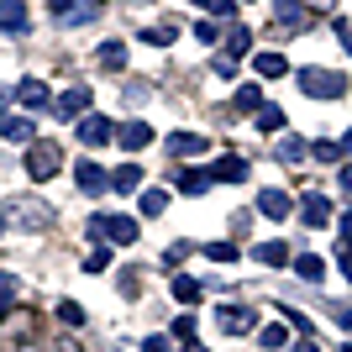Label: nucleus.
<instances>
[{
  "instance_id": "obj_1",
  "label": "nucleus",
  "mask_w": 352,
  "mask_h": 352,
  "mask_svg": "<svg viewBox=\"0 0 352 352\" xmlns=\"http://www.w3.org/2000/svg\"><path fill=\"white\" fill-rule=\"evenodd\" d=\"M300 89L310 100H342L347 95V74H331V69H305L300 74Z\"/></svg>"
},
{
  "instance_id": "obj_2",
  "label": "nucleus",
  "mask_w": 352,
  "mask_h": 352,
  "mask_svg": "<svg viewBox=\"0 0 352 352\" xmlns=\"http://www.w3.org/2000/svg\"><path fill=\"white\" fill-rule=\"evenodd\" d=\"M89 232H95V242H116V248H126V242H137V221L132 216H95V221H89Z\"/></svg>"
},
{
  "instance_id": "obj_3",
  "label": "nucleus",
  "mask_w": 352,
  "mask_h": 352,
  "mask_svg": "<svg viewBox=\"0 0 352 352\" xmlns=\"http://www.w3.org/2000/svg\"><path fill=\"white\" fill-rule=\"evenodd\" d=\"M58 168H63V147L58 142H37L27 153V174L32 179H47V174H58Z\"/></svg>"
},
{
  "instance_id": "obj_4",
  "label": "nucleus",
  "mask_w": 352,
  "mask_h": 352,
  "mask_svg": "<svg viewBox=\"0 0 352 352\" xmlns=\"http://www.w3.org/2000/svg\"><path fill=\"white\" fill-rule=\"evenodd\" d=\"M74 179H79V190H85V195L111 190V174H105V168H100L95 158H85V163H79V168H74Z\"/></svg>"
},
{
  "instance_id": "obj_5",
  "label": "nucleus",
  "mask_w": 352,
  "mask_h": 352,
  "mask_svg": "<svg viewBox=\"0 0 352 352\" xmlns=\"http://www.w3.org/2000/svg\"><path fill=\"white\" fill-rule=\"evenodd\" d=\"M111 137H116V126H111L105 116H85V121H79V142H85V147H105Z\"/></svg>"
},
{
  "instance_id": "obj_6",
  "label": "nucleus",
  "mask_w": 352,
  "mask_h": 352,
  "mask_svg": "<svg viewBox=\"0 0 352 352\" xmlns=\"http://www.w3.org/2000/svg\"><path fill=\"white\" fill-rule=\"evenodd\" d=\"M252 326H258V316H252L248 305H226L221 310V331H226V337H242V331H252Z\"/></svg>"
},
{
  "instance_id": "obj_7",
  "label": "nucleus",
  "mask_w": 352,
  "mask_h": 352,
  "mask_svg": "<svg viewBox=\"0 0 352 352\" xmlns=\"http://www.w3.org/2000/svg\"><path fill=\"white\" fill-rule=\"evenodd\" d=\"M116 142L126 147V153H142V147L153 142V126H147V121H126V126H116Z\"/></svg>"
},
{
  "instance_id": "obj_8",
  "label": "nucleus",
  "mask_w": 352,
  "mask_h": 352,
  "mask_svg": "<svg viewBox=\"0 0 352 352\" xmlns=\"http://www.w3.org/2000/svg\"><path fill=\"white\" fill-rule=\"evenodd\" d=\"M16 100L32 105V111H43V105H53V89H47L43 79H21V85H16Z\"/></svg>"
},
{
  "instance_id": "obj_9",
  "label": "nucleus",
  "mask_w": 352,
  "mask_h": 352,
  "mask_svg": "<svg viewBox=\"0 0 352 352\" xmlns=\"http://www.w3.org/2000/svg\"><path fill=\"white\" fill-rule=\"evenodd\" d=\"M168 153H174V158H200V153H206V137L200 132H174L168 137Z\"/></svg>"
},
{
  "instance_id": "obj_10",
  "label": "nucleus",
  "mask_w": 352,
  "mask_h": 352,
  "mask_svg": "<svg viewBox=\"0 0 352 352\" xmlns=\"http://www.w3.org/2000/svg\"><path fill=\"white\" fill-rule=\"evenodd\" d=\"M300 216H305V226H326V221H331L326 195H305V200H300Z\"/></svg>"
},
{
  "instance_id": "obj_11",
  "label": "nucleus",
  "mask_w": 352,
  "mask_h": 352,
  "mask_svg": "<svg viewBox=\"0 0 352 352\" xmlns=\"http://www.w3.org/2000/svg\"><path fill=\"white\" fill-rule=\"evenodd\" d=\"M95 63H100L105 74H121V69H126V47H121V43H100V47H95Z\"/></svg>"
},
{
  "instance_id": "obj_12",
  "label": "nucleus",
  "mask_w": 352,
  "mask_h": 352,
  "mask_svg": "<svg viewBox=\"0 0 352 352\" xmlns=\"http://www.w3.org/2000/svg\"><path fill=\"white\" fill-rule=\"evenodd\" d=\"M0 137H6V142H32L37 126H32L27 116H6V121H0Z\"/></svg>"
},
{
  "instance_id": "obj_13",
  "label": "nucleus",
  "mask_w": 352,
  "mask_h": 352,
  "mask_svg": "<svg viewBox=\"0 0 352 352\" xmlns=\"http://www.w3.org/2000/svg\"><path fill=\"white\" fill-rule=\"evenodd\" d=\"M258 210L274 216V221H284V216H289V195H284V190H263V195H258Z\"/></svg>"
},
{
  "instance_id": "obj_14",
  "label": "nucleus",
  "mask_w": 352,
  "mask_h": 352,
  "mask_svg": "<svg viewBox=\"0 0 352 352\" xmlns=\"http://www.w3.org/2000/svg\"><path fill=\"white\" fill-rule=\"evenodd\" d=\"M0 27L6 32H27V6H21V0H0Z\"/></svg>"
},
{
  "instance_id": "obj_15",
  "label": "nucleus",
  "mask_w": 352,
  "mask_h": 352,
  "mask_svg": "<svg viewBox=\"0 0 352 352\" xmlns=\"http://www.w3.org/2000/svg\"><path fill=\"white\" fill-rule=\"evenodd\" d=\"M111 190H121V195L142 190V168H137V163H126V168H116V174H111Z\"/></svg>"
},
{
  "instance_id": "obj_16",
  "label": "nucleus",
  "mask_w": 352,
  "mask_h": 352,
  "mask_svg": "<svg viewBox=\"0 0 352 352\" xmlns=\"http://www.w3.org/2000/svg\"><path fill=\"white\" fill-rule=\"evenodd\" d=\"M89 111V89H69V95H58V116H85Z\"/></svg>"
},
{
  "instance_id": "obj_17",
  "label": "nucleus",
  "mask_w": 352,
  "mask_h": 352,
  "mask_svg": "<svg viewBox=\"0 0 352 352\" xmlns=\"http://www.w3.org/2000/svg\"><path fill=\"white\" fill-rule=\"evenodd\" d=\"M252 63H258V74H263V79H284V74H289V63H284L279 53H258Z\"/></svg>"
},
{
  "instance_id": "obj_18",
  "label": "nucleus",
  "mask_w": 352,
  "mask_h": 352,
  "mask_svg": "<svg viewBox=\"0 0 352 352\" xmlns=\"http://www.w3.org/2000/svg\"><path fill=\"white\" fill-rule=\"evenodd\" d=\"M294 274H300V279H310V284H321L326 263H321V258H316V252H305V258H294Z\"/></svg>"
},
{
  "instance_id": "obj_19",
  "label": "nucleus",
  "mask_w": 352,
  "mask_h": 352,
  "mask_svg": "<svg viewBox=\"0 0 352 352\" xmlns=\"http://www.w3.org/2000/svg\"><path fill=\"white\" fill-rule=\"evenodd\" d=\"M252 258H258V263H268V268H279V263H289V248H284V242H263Z\"/></svg>"
},
{
  "instance_id": "obj_20",
  "label": "nucleus",
  "mask_w": 352,
  "mask_h": 352,
  "mask_svg": "<svg viewBox=\"0 0 352 352\" xmlns=\"http://www.w3.org/2000/svg\"><path fill=\"white\" fill-rule=\"evenodd\" d=\"M210 179H221V184H226V179H248V163L242 158H221L216 168H210Z\"/></svg>"
},
{
  "instance_id": "obj_21",
  "label": "nucleus",
  "mask_w": 352,
  "mask_h": 352,
  "mask_svg": "<svg viewBox=\"0 0 352 352\" xmlns=\"http://www.w3.org/2000/svg\"><path fill=\"white\" fill-rule=\"evenodd\" d=\"M179 190H184V195H206V190H210V174H200V168H184V174H179Z\"/></svg>"
},
{
  "instance_id": "obj_22",
  "label": "nucleus",
  "mask_w": 352,
  "mask_h": 352,
  "mask_svg": "<svg viewBox=\"0 0 352 352\" xmlns=\"http://www.w3.org/2000/svg\"><path fill=\"white\" fill-rule=\"evenodd\" d=\"M236 111H242V116H248V111H252V116L263 111V95H258V85H242V89H236Z\"/></svg>"
},
{
  "instance_id": "obj_23",
  "label": "nucleus",
  "mask_w": 352,
  "mask_h": 352,
  "mask_svg": "<svg viewBox=\"0 0 352 352\" xmlns=\"http://www.w3.org/2000/svg\"><path fill=\"white\" fill-rule=\"evenodd\" d=\"M274 11H279V27L284 32L300 27V0H274Z\"/></svg>"
},
{
  "instance_id": "obj_24",
  "label": "nucleus",
  "mask_w": 352,
  "mask_h": 352,
  "mask_svg": "<svg viewBox=\"0 0 352 352\" xmlns=\"http://www.w3.org/2000/svg\"><path fill=\"white\" fill-rule=\"evenodd\" d=\"M248 27H232V37H226V53H221V58H242V53H248Z\"/></svg>"
},
{
  "instance_id": "obj_25",
  "label": "nucleus",
  "mask_w": 352,
  "mask_h": 352,
  "mask_svg": "<svg viewBox=\"0 0 352 352\" xmlns=\"http://www.w3.org/2000/svg\"><path fill=\"white\" fill-rule=\"evenodd\" d=\"M258 132H284V111H279V105L258 111Z\"/></svg>"
},
{
  "instance_id": "obj_26",
  "label": "nucleus",
  "mask_w": 352,
  "mask_h": 352,
  "mask_svg": "<svg viewBox=\"0 0 352 352\" xmlns=\"http://www.w3.org/2000/svg\"><path fill=\"white\" fill-rule=\"evenodd\" d=\"M206 258H210V263H236V242H210Z\"/></svg>"
},
{
  "instance_id": "obj_27",
  "label": "nucleus",
  "mask_w": 352,
  "mask_h": 352,
  "mask_svg": "<svg viewBox=\"0 0 352 352\" xmlns=\"http://www.w3.org/2000/svg\"><path fill=\"white\" fill-rule=\"evenodd\" d=\"M174 300H184V305H195V300H200V284L179 274V279H174Z\"/></svg>"
},
{
  "instance_id": "obj_28",
  "label": "nucleus",
  "mask_w": 352,
  "mask_h": 352,
  "mask_svg": "<svg viewBox=\"0 0 352 352\" xmlns=\"http://www.w3.org/2000/svg\"><path fill=\"white\" fill-rule=\"evenodd\" d=\"M163 206H168V195H163V190H147L142 195V216H163Z\"/></svg>"
},
{
  "instance_id": "obj_29",
  "label": "nucleus",
  "mask_w": 352,
  "mask_h": 352,
  "mask_svg": "<svg viewBox=\"0 0 352 352\" xmlns=\"http://www.w3.org/2000/svg\"><path fill=\"white\" fill-rule=\"evenodd\" d=\"M258 342H263V347H284V342H289V331H284V326H263V331H258Z\"/></svg>"
},
{
  "instance_id": "obj_30",
  "label": "nucleus",
  "mask_w": 352,
  "mask_h": 352,
  "mask_svg": "<svg viewBox=\"0 0 352 352\" xmlns=\"http://www.w3.org/2000/svg\"><path fill=\"white\" fill-rule=\"evenodd\" d=\"M279 158H284V163H300V158H305V147H300V137H284V142H279Z\"/></svg>"
},
{
  "instance_id": "obj_31",
  "label": "nucleus",
  "mask_w": 352,
  "mask_h": 352,
  "mask_svg": "<svg viewBox=\"0 0 352 352\" xmlns=\"http://www.w3.org/2000/svg\"><path fill=\"white\" fill-rule=\"evenodd\" d=\"M142 43H153V47L174 43V27H147V32H142Z\"/></svg>"
},
{
  "instance_id": "obj_32",
  "label": "nucleus",
  "mask_w": 352,
  "mask_h": 352,
  "mask_svg": "<svg viewBox=\"0 0 352 352\" xmlns=\"http://www.w3.org/2000/svg\"><path fill=\"white\" fill-rule=\"evenodd\" d=\"M89 274H100V268H111V248H105V242H100V248H95V252H89Z\"/></svg>"
},
{
  "instance_id": "obj_33",
  "label": "nucleus",
  "mask_w": 352,
  "mask_h": 352,
  "mask_svg": "<svg viewBox=\"0 0 352 352\" xmlns=\"http://www.w3.org/2000/svg\"><path fill=\"white\" fill-rule=\"evenodd\" d=\"M58 316H63L69 326H79V321H85V305H74V300H63V305H58Z\"/></svg>"
},
{
  "instance_id": "obj_34",
  "label": "nucleus",
  "mask_w": 352,
  "mask_h": 352,
  "mask_svg": "<svg viewBox=\"0 0 352 352\" xmlns=\"http://www.w3.org/2000/svg\"><path fill=\"white\" fill-rule=\"evenodd\" d=\"M316 158H321V163H337L342 158V142H316Z\"/></svg>"
},
{
  "instance_id": "obj_35",
  "label": "nucleus",
  "mask_w": 352,
  "mask_h": 352,
  "mask_svg": "<svg viewBox=\"0 0 352 352\" xmlns=\"http://www.w3.org/2000/svg\"><path fill=\"white\" fill-rule=\"evenodd\" d=\"M11 294H16V279H11V274H0V316H6V305H11Z\"/></svg>"
},
{
  "instance_id": "obj_36",
  "label": "nucleus",
  "mask_w": 352,
  "mask_h": 352,
  "mask_svg": "<svg viewBox=\"0 0 352 352\" xmlns=\"http://www.w3.org/2000/svg\"><path fill=\"white\" fill-rule=\"evenodd\" d=\"M216 32H221L216 21H200V27H195V37H200V43H216Z\"/></svg>"
},
{
  "instance_id": "obj_37",
  "label": "nucleus",
  "mask_w": 352,
  "mask_h": 352,
  "mask_svg": "<svg viewBox=\"0 0 352 352\" xmlns=\"http://www.w3.org/2000/svg\"><path fill=\"white\" fill-rule=\"evenodd\" d=\"M142 352H168V337H147V342H142Z\"/></svg>"
},
{
  "instance_id": "obj_38",
  "label": "nucleus",
  "mask_w": 352,
  "mask_h": 352,
  "mask_svg": "<svg viewBox=\"0 0 352 352\" xmlns=\"http://www.w3.org/2000/svg\"><path fill=\"white\" fill-rule=\"evenodd\" d=\"M47 11H53V16H69V11H74V0H47Z\"/></svg>"
},
{
  "instance_id": "obj_39",
  "label": "nucleus",
  "mask_w": 352,
  "mask_h": 352,
  "mask_svg": "<svg viewBox=\"0 0 352 352\" xmlns=\"http://www.w3.org/2000/svg\"><path fill=\"white\" fill-rule=\"evenodd\" d=\"M342 248H352V210L342 216Z\"/></svg>"
},
{
  "instance_id": "obj_40",
  "label": "nucleus",
  "mask_w": 352,
  "mask_h": 352,
  "mask_svg": "<svg viewBox=\"0 0 352 352\" xmlns=\"http://www.w3.org/2000/svg\"><path fill=\"white\" fill-rule=\"evenodd\" d=\"M337 37H342V47L352 53V27H347V21H337Z\"/></svg>"
},
{
  "instance_id": "obj_41",
  "label": "nucleus",
  "mask_w": 352,
  "mask_h": 352,
  "mask_svg": "<svg viewBox=\"0 0 352 352\" xmlns=\"http://www.w3.org/2000/svg\"><path fill=\"white\" fill-rule=\"evenodd\" d=\"M337 184H342V190L352 195V163H347V168H342V174H337Z\"/></svg>"
},
{
  "instance_id": "obj_42",
  "label": "nucleus",
  "mask_w": 352,
  "mask_h": 352,
  "mask_svg": "<svg viewBox=\"0 0 352 352\" xmlns=\"http://www.w3.org/2000/svg\"><path fill=\"white\" fill-rule=\"evenodd\" d=\"M342 274L352 279V248H342Z\"/></svg>"
},
{
  "instance_id": "obj_43",
  "label": "nucleus",
  "mask_w": 352,
  "mask_h": 352,
  "mask_svg": "<svg viewBox=\"0 0 352 352\" xmlns=\"http://www.w3.org/2000/svg\"><path fill=\"white\" fill-rule=\"evenodd\" d=\"M294 352H321V347H316V337H310V342H300V347H294Z\"/></svg>"
},
{
  "instance_id": "obj_44",
  "label": "nucleus",
  "mask_w": 352,
  "mask_h": 352,
  "mask_svg": "<svg viewBox=\"0 0 352 352\" xmlns=\"http://www.w3.org/2000/svg\"><path fill=\"white\" fill-rule=\"evenodd\" d=\"M337 321H342V326H347V331H352V310H337Z\"/></svg>"
},
{
  "instance_id": "obj_45",
  "label": "nucleus",
  "mask_w": 352,
  "mask_h": 352,
  "mask_svg": "<svg viewBox=\"0 0 352 352\" xmlns=\"http://www.w3.org/2000/svg\"><path fill=\"white\" fill-rule=\"evenodd\" d=\"M342 147H347V153H352V132H347V137H342Z\"/></svg>"
},
{
  "instance_id": "obj_46",
  "label": "nucleus",
  "mask_w": 352,
  "mask_h": 352,
  "mask_svg": "<svg viewBox=\"0 0 352 352\" xmlns=\"http://www.w3.org/2000/svg\"><path fill=\"white\" fill-rule=\"evenodd\" d=\"M190 6H216V0H190Z\"/></svg>"
},
{
  "instance_id": "obj_47",
  "label": "nucleus",
  "mask_w": 352,
  "mask_h": 352,
  "mask_svg": "<svg viewBox=\"0 0 352 352\" xmlns=\"http://www.w3.org/2000/svg\"><path fill=\"white\" fill-rule=\"evenodd\" d=\"M347 352H352V342H347Z\"/></svg>"
}]
</instances>
